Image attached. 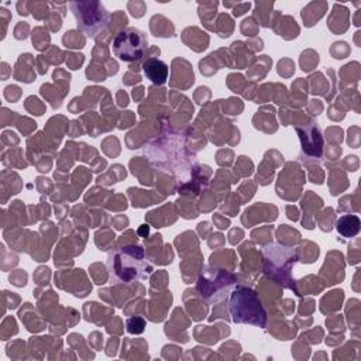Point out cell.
I'll use <instances>...</instances> for the list:
<instances>
[{
	"mask_svg": "<svg viewBox=\"0 0 361 361\" xmlns=\"http://www.w3.org/2000/svg\"><path fill=\"white\" fill-rule=\"evenodd\" d=\"M144 151L152 165L179 182H186L196 168V157L188 149L182 134L175 131L162 133Z\"/></svg>",
	"mask_w": 361,
	"mask_h": 361,
	"instance_id": "6da1fadb",
	"label": "cell"
},
{
	"mask_svg": "<svg viewBox=\"0 0 361 361\" xmlns=\"http://www.w3.org/2000/svg\"><path fill=\"white\" fill-rule=\"evenodd\" d=\"M107 268L110 283L114 285H130L137 281H144L152 272V265L148 262L144 248L137 244L120 245L110 251Z\"/></svg>",
	"mask_w": 361,
	"mask_h": 361,
	"instance_id": "7a4b0ae2",
	"label": "cell"
},
{
	"mask_svg": "<svg viewBox=\"0 0 361 361\" xmlns=\"http://www.w3.org/2000/svg\"><path fill=\"white\" fill-rule=\"evenodd\" d=\"M230 313L234 323L252 324L257 327L267 326V312L258 295L247 286L237 285L230 296Z\"/></svg>",
	"mask_w": 361,
	"mask_h": 361,
	"instance_id": "3957f363",
	"label": "cell"
},
{
	"mask_svg": "<svg viewBox=\"0 0 361 361\" xmlns=\"http://www.w3.org/2000/svg\"><path fill=\"white\" fill-rule=\"evenodd\" d=\"M237 283L235 274L206 265L197 279V290L200 296L209 303H217L227 298L233 286Z\"/></svg>",
	"mask_w": 361,
	"mask_h": 361,
	"instance_id": "277c9868",
	"label": "cell"
},
{
	"mask_svg": "<svg viewBox=\"0 0 361 361\" xmlns=\"http://www.w3.org/2000/svg\"><path fill=\"white\" fill-rule=\"evenodd\" d=\"M69 7L78 28L90 38H96L110 21V11L100 1H72Z\"/></svg>",
	"mask_w": 361,
	"mask_h": 361,
	"instance_id": "5b68a950",
	"label": "cell"
},
{
	"mask_svg": "<svg viewBox=\"0 0 361 361\" xmlns=\"http://www.w3.org/2000/svg\"><path fill=\"white\" fill-rule=\"evenodd\" d=\"M111 49L114 56H117L120 61L137 62L148 49V39L145 32L140 28H123L114 35L111 41Z\"/></svg>",
	"mask_w": 361,
	"mask_h": 361,
	"instance_id": "8992f818",
	"label": "cell"
},
{
	"mask_svg": "<svg viewBox=\"0 0 361 361\" xmlns=\"http://www.w3.org/2000/svg\"><path fill=\"white\" fill-rule=\"evenodd\" d=\"M295 128L302 142V151L307 157L320 158L323 154V140L319 127L313 121H310L303 128H300L299 126H295Z\"/></svg>",
	"mask_w": 361,
	"mask_h": 361,
	"instance_id": "52a82bcc",
	"label": "cell"
},
{
	"mask_svg": "<svg viewBox=\"0 0 361 361\" xmlns=\"http://www.w3.org/2000/svg\"><path fill=\"white\" fill-rule=\"evenodd\" d=\"M142 71L147 79L155 85H164L168 79V65L155 56H148L142 61Z\"/></svg>",
	"mask_w": 361,
	"mask_h": 361,
	"instance_id": "ba28073f",
	"label": "cell"
},
{
	"mask_svg": "<svg viewBox=\"0 0 361 361\" xmlns=\"http://www.w3.org/2000/svg\"><path fill=\"white\" fill-rule=\"evenodd\" d=\"M336 230L341 237L353 238L361 230V220L357 214H343L336 221Z\"/></svg>",
	"mask_w": 361,
	"mask_h": 361,
	"instance_id": "9c48e42d",
	"label": "cell"
},
{
	"mask_svg": "<svg viewBox=\"0 0 361 361\" xmlns=\"http://www.w3.org/2000/svg\"><path fill=\"white\" fill-rule=\"evenodd\" d=\"M126 324H127V331L128 333H142L144 331V320L142 319H138V317H133V319H127L126 320Z\"/></svg>",
	"mask_w": 361,
	"mask_h": 361,
	"instance_id": "30bf717a",
	"label": "cell"
},
{
	"mask_svg": "<svg viewBox=\"0 0 361 361\" xmlns=\"http://www.w3.org/2000/svg\"><path fill=\"white\" fill-rule=\"evenodd\" d=\"M247 8H250V3L243 4L240 8H235V10H234V16H241V14H244Z\"/></svg>",
	"mask_w": 361,
	"mask_h": 361,
	"instance_id": "8fae6325",
	"label": "cell"
},
{
	"mask_svg": "<svg viewBox=\"0 0 361 361\" xmlns=\"http://www.w3.org/2000/svg\"><path fill=\"white\" fill-rule=\"evenodd\" d=\"M138 234H141V235H148V226H147V224H142V227L138 228Z\"/></svg>",
	"mask_w": 361,
	"mask_h": 361,
	"instance_id": "7c38bea8",
	"label": "cell"
}]
</instances>
